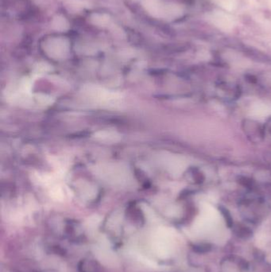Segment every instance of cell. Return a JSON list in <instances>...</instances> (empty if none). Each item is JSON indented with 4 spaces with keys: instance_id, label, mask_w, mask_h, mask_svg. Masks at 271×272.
<instances>
[{
    "instance_id": "obj_1",
    "label": "cell",
    "mask_w": 271,
    "mask_h": 272,
    "mask_svg": "<svg viewBox=\"0 0 271 272\" xmlns=\"http://www.w3.org/2000/svg\"><path fill=\"white\" fill-rule=\"evenodd\" d=\"M250 115L257 119H263L271 115V105L263 102H258L252 105Z\"/></svg>"
}]
</instances>
